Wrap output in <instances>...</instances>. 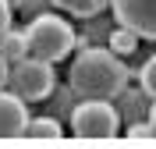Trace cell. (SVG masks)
<instances>
[{"instance_id":"obj_15","label":"cell","mask_w":156,"mask_h":149,"mask_svg":"<svg viewBox=\"0 0 156 149\" xmlns=\"http://www.w3.org/2000/svg\"><path fill=\"white\" fill-rule=\"evenodd\" d=\"M7 7H11V11H18V7H21V0H7Z\"/></svg>"},{"instance_id":"obj_13","label":"cell","mask_w":156,"mask_h":149,"mask_svg":"<svg viewBox=\"0 0 156 149\" xmlns=\"http://www.w3.org/2000/svg\"><path fill=\"white\" fill-rule=\"evenodd\" d=\"M11 14H14V11L7 7V0H0V36L11 29Z\"/></svg>"},{"instance_id":"obj_6","label":"cell","mask_w":156,"mask_h":149,"mask_svg":"<svg viewBox=\"0 0 156 149\" xmlns=\"http://www.w3.org/2000/svg\"><path fill=\"white\" fill-rule=\"evenodd\" d=\"M25 124H29L25 99L0 89V139H21L25 135Z\"/></svg>"},{"instance_id":"obj_10","label":"cell","mask_w":156,"mask_h":149,"mask_svg":"<svg viewBox=\"0 0 156 149\" xmlns=\"http://www.w3.org/2000/svg\"><path fill=\"white\" fill-rule=\"evenodd\" d=\"M135 46H138V36L128 29V25H121V29L110 32V50H114V53L128 57V53H135Z\"/></svg>"},{"instance_id":"obj_4","label":"cell","mask_w":156,"mask_h":149,"mask_svg":"<svg viewBox=\"0 0 156 149\" xmlns=\"http://www.w3.org/2000/svg\"><path fill=\"white\" fill-rule=\"evenodd\" d=\"M117 110L110 107V99H82L71 110V131L85 142H107L117 135Z\"/></svg>"},{"instance_id":"obj_12","label":"cell","mask_w":156,"mask_h":149,"mask_svg":"<svg viewBox=\"0 0 156 149\" xmlns=\"http://www.w3.org/2000/svg\"><path fill=\"white\" fill-rule=\"evenodd\" d=\"M128 139L131 142H146V139H156V131H153V124H131L128 128Z\"/></svg>"},{"instance_id":"obj_11","label":"cell","mask_w":156,"mask_h":149,"mask_svg":"<svg viewBox=\"0 0 156 149\" xmlns=\"http://www.w3.org/2000/svg\"><path fill=\"white\" fill-rule=\"evenodd\" d=\"M138 82H142V89H146L149 96L156 99V57H149L146 64H142V71H138Z\"/></svg>"},{"instance_id":"obj_16","label":"cell","mask_w":156,"mask_h":149,"mask_svg":"<svg viewBox=\"0 0 156 149\" xmlns=\"http://www.w3.org/2000/svg\"><path fill=\"white\" fill-rule=\"evenodd\" d=\"M149 124H153V131H156V107H153V114H149Z\"/></svg>"},{"instance_id":"obj_7","label":"cell","mask_w":156,"mask_h":149,"mask_svg":"<svg viewBox=\"0 0 156 149\" xmlns=\"http://www.w3.org/2000/svg\"><path fill=\"white\" fill-rule=\"evenodd\" d=\"M0 53L11 60V64H18V60L29 57V36L18 29H7L4 36H0Z\"/></svg>"},{"instance_id":"obj_2","label":"cell","mask_w":156,"mask_h":149,"mask_svg":"<svg viewBox=\"0 0 156 149\" xmlns=\"http://www.w3.org/2000/svg\"><path fill=\"white\" fill-rule=\"evenodd\" d=\"M25 36H29V53L43 57V60H60V57H68L71 46H75L71 25L64 18H57V14H36L29 21Z\"/></svg>"},{"instance_id":"obj_1","label":"cell","mask_w":156,"mask_h":149,"mask_svg":"<svg viewBox=\"0 0 156 149\" xmlns=\"http://www.w3.org/2000/svg\"><path fill=\"white\" fill-rule=\"evenodd\" d=\"M71 89L82 99H114L128 85V64L114 50H96L89 46L71 60Z\"/></svg>"},{"instance_id":"obj_3","label":"cell","mask_w":156,"mask_h":149,"mask_svg":"<svg viewBox=\"0 0 156 149\" xmlns=\"http://www.w3.org/2000/svg\"><path fill=\"white\" fill-rule=\"evenodd\" d=\"M7 85L14 96H21L25 103H36V99H46L57 85V75H53V60H43V57H25L18 64H11V75H7Z\"/></svg>"},{"instance_id":"obj_14","label":"cell","mask_w":156,"mask_h":149,"mask_svg":"<svg viewBox=\"0 0 156 149\" xmlns=\"http://www.w3.org/2000/svg\"><path fill=\"white\" fill-rule=\"evenodd\" d=\"M7 75H11V60L4 57V53H0V89L7 85Z\"/></svg>"},{"instance_id":"obj_5","label":"cell","mask_w":156,"mask_h":149,"mask_svg":"<svg viewBox=\"0 0 156 149\" xmlns=\"http://www.w3.org/2000/svg\"><path fill=\"white\" fill-rule=\"evenodd\" d=\"M121 25L135 32L138 39H156V0H110Z\"/></svg>"},{"instance_id":"obj_9","label":"cell","mask_w":156,"mask_h":149,"mask_svg":"<svg viewBox=\"0 0 156 149\" xmlns=\"http://www.w3.org/2000/svg\"><path fill=\"white\" fill-rule=\"evenodd\" d=\"M50 4L60 11H71L75 18H92V14H99L107 7V0H50Z\"/></svg>"},{"instance_id":"obj_8","label":"cell","mask_w":156,"mask_h":149,"mask_svg":"<svg viewBox=\"0 0 156 149\" xmlns=\"http://www.w3.org/2000/svg\"><path fill=\"white\" fill-rule=\"evenodd\" d=\"M60 135H64V128H60L53 117H29L21 139H46V142H57Z\"/></svg>"}]
</instances>
